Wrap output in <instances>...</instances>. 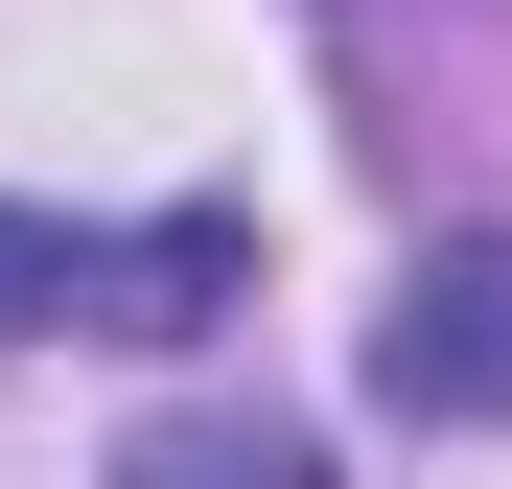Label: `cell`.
<instances>
[{"label":"cell","mask_w":512,"mask_h":489,"mask_svg":"<svg viewBox=\"0 0 512 489\" xmlns=\"http://www.w3.org/2000/svg\"><path fill=\"white\" fill-rule=\"evenodd\" d=\"M70 280H94V233H47V210H0V350H24V326H70Z\"/></svg>","instance_id":"3957f363"},{"label":"cell","mask_w":512,"mask_h":489,"mask_svg":"<svg viewBox=\"0 0 512 489\" xmlns=\"http://www.w3.org/2000/svg\"><path fill=\"white\" fill-rule=\"evenodd\" d=\"M373 396L396 420H512V233H443L373 303Z\"/></svg>","instance_id":"6da1fadb"},{"label":"cell","mask_w":512,"mask_h":489,"mask_svg":"<svg viewBox=\"0 0 512 489\" xmlns=\"http://www.w3.org/2000/svg\"><path fill=\"white\" fill-rule=\"evenodd\" d=\"M117 489H326V443H303V420H140Z\"/></svg>","instance_id":"7a4b0ae2"}]
</instances>
